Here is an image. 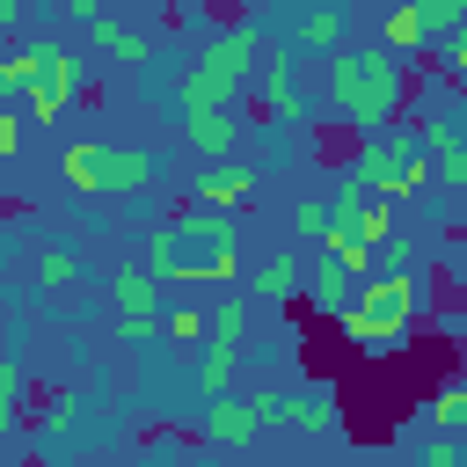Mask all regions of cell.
<instances>
[{
  "instance_id": "21",
  "label": "cell",
  "mask_w": 467,
  "mask_h": 467,
  "mask_svg": "<svg viewBox=\"0 0 467 467\" xmlns=\"http://www.w3.org/2000/svg\"><path fill=\"white\" fill-rule=\"evenodd\" d=\"M299 285H306V270H299L292 255H263V263H255V277H248V292H255V299H292Z\"/></svg>"
},
{
  "instance_id": "33",
  "label": "cell",
  "mask_w": 467,
  "mask_h": 467,
  "mask_svg": "<svg viewBox=\"0 0 467 467\" xmlns=\"http://www.w3.org/2000/svg\"><path fill=\"white\" fill-rule=\"evenodd\" d=\"M73 409H80V401H58V409H44V416H36V438H44V445H58V438L73 431Z\"/></svg>"
},
{
  "instance_id": "13",
  "label": "cell",
  "mask_w": 467,
  "mask_h": 467,
  "mask_svg": "<svg viewBox=\"0 0 467 467\" xmlns=\"http://www.w3.org/2000/svg\"><path fill=\"white\" fill-rule=\"evenodd\" d=\"M88 44H95L102 58H117V66H153V36L131 29V22H117V15H95V22H88Z\"/></svg>"
},
{
  "instance_id": "2",
  "label": "cell",
  "mask_w": 467,
  "mask_h": 467,
  "mask_svg": "<svg viewBox=\"0 0 467 467\" xmlns=\"http://www.w3.org/2000/svg\"><path fill=\"white\" fill-rule=\"evenodd\" d=\"M401 88H409V73H401V58H394L387 44H336V51H328L321 95H328V109L350 117L358 131H387V117L401 109Z\"/></svg>"
},
{
  "instance_id": "10",
  "label": "cell",
  "mask_w": 467,
  "mask_h": 467,
  "mask_svg": "<svg viewBox=\"0 0 467 467\" xmlns=\"http://www.w3.org/2000/svg\"><path fill=\"white\" fill-rule=\"evenodd\" d=\"M153 175H161V161H153L146 146H109V168H102V197H117V204H139V197L153 190Z\"/></svg>"
},
{
  "instance_id": "15",
  "label": "cell",
  "mask_w": 467,
  "mask_h": 467,
  "mask_svg": "<svg viewBox=\"0 0 467 467\" xmlns=\"http://www.w3.org/2000/svg\"><path fill=\"white\" fill-rule=\"evenodd\" d=\"M299 292H306L321 314H336V321H343V314H350V299H358V277H350L336 255H321V263L306 270V285H299Z\"/></svg>"
},
{
  "instance_id": "5",
  "label": "cell",
  "mask_w": 467,
  "mask_h": 467,
  "mask_svg": "<svg viewBox=\"0 0 467 467\" xmlns=\"http://www.w3.org/2000/svg\"><path fill=\"white\" fill-rule=\"evenodd\" d=\"M29 117H44V124H58L66 117V102L80 95V58L58 44V36H36L29 44Z\"/></svg>"
},
{
  "instance_id": "34",
  "label": "cell",
  "mask_w": 467,
  "mask_h": 467,
  "mask_svg": "<svg viewBox=\"0 0 467 467\" xmlns=\"http://www.w3.org/2000/svg\"><path fill=\"white\" fill-rule=\"evenodd\" d=\"M445 66H452V80H460V88H467V22H460V29H452V44H445Z\"/></svg>"
},
{
  "instance_id": "30",
  "label": "cell",
  "mask_w": 467,
  "mask_h": 467,
  "mask_svg": "<svg viewBox=\"0 0 467 467\" xmlns=\"http://www.w3.org/2000/svg\"><path fill=\"white\" fill-rule=\"evenodd\" d=\"M248 401H255V416H263V423H292V387H255Z\"/></svg>"
},
{
  "instance_id": "43",
  "label": "cell",
  "mask_w": 467,
  "mask_h": 467,
  "mask_svg": "<svg viewBox=\"0 0 467 467\" xmlns=\"http://www.w3.org/2000/svg\"><path fill=\"white\" fill-rule=\"evenodd\" d=\"M0 467H7V460H0Z\"/></svg>"
},
{
  "instance_id": "4",
  "label": "cell",
  "mask_w": 467,
  "mask_h": 467,
  "mask_svg": "<svg viewBox=\"0 0 467 467\" xmlns=\"http://www.w3.org/2000/svg\"><path fill=\"white\" fill-rule=\"evenodd\" d=\"M416 306H423V277H416V270H372V277H358V299H350V314H343V336H350L358 350L387 358V350L409 336Z\"/></svg>"
},
{
  "instance_id": "41",
  "label": "cell",
  "mask_w": 467,
  "mask_h": 467,
  "mask_svg": "<svg viewBox=\"0 0 467 467\" xmlns=\"http://www.w3.org/2000/svg\"><path fill=\"white\" fill-rule=\"evenodd\" d=\"M248 7H270V0H248Z\"/></svg>"
},
{
  "instance_id": "25",
  "label": "cell",
  "mask_w": 467,
  "mask_h": 467,
  "mask_svg": "<svg viewBox=\"0 0 467 467\" xmlns=\"http://www.w3.org/2000/svg\"><path fill=\"white\" fill-rule=\"evenodd\" d=\"M321 255H336L350 277H372V263H379V248H372V241H358V234H328V241H321Z\"/></svg>"
},
{
  "instance_id": "7",
  "label": "cell",
  "mask_w": 467,
  "mask_h": 467,
  "mask_svg": "<svg viewBox=\"0 0 467 467\" xmlns=\"http://www.w3.org/2000/svg\"><path fill=\"white\" fill-rule=\"evenodd\" d=\"M109 314H117V336L124 343H146L161 336V277L139 263V270H117L109 277Z\"/></svg>"
},
{
  "instance_id": "3",
  "label": "cell",
  "mask_w": 467,
  "mask_h": 467,
  "mask_svg": "<svg viewBox=\"0 0 467 467\" xmlns=\"http://www.w3.org/2000/svg\"><path fill=\"white\" fill-rule=\"evenodd\" d=\"M255 66H263V29L255 22H226L190 51V66L175 80V102L182 109H234V95L248 88Z\"/></svg>"
},
{
  "instance_id": "6",
  "label": "cell",
  "mask_w": 467,
  "mask_h": 467,
  "mask_svg": "<svg viewBox=\"0 0 467 467\" xmlns=\"http://www.w3.org/2000/svg\"><path fill=\"white\" fill-rule=\"evenodd\" d=\"M255 109H263V124H306L314 117V102H306V88H299V51L292 44H277V51H263V80H255Z\"/></svg>"
},
{
  "instance_id": "11",
  "label": "cell",
  "mask_w": 467,
  "mask_h": 467,
  "mask_svg": "<svg viewBox=\"0 0 467 467\" xmlns=\"http://www.w3.org/2000/svg\"><path fill=\"white\" fill-rule=\"evenodd\" d=\"M255 197V168L248 161H204V175H197V204H219V212H241Z\"/></svg>"
},
{
  "instance_id": "35",
  "label": "cell",
  "mask_w": 467,
  "mask_h": 467,
  "mask_svg": "<svg viewBox=\"0 0 467 467\" xmlns=\"http://www.w3.org/2000/svg\"><path fill=\"white\" fill-rule=\"evenodd\" d=\"M15 153H22V117L0 109V161H15Z\"/></svg>"
},
{
  "instance_id": "28",
  "label": "cell",
  "mask_w": 467,
  "mask_h": 467,
  "mask_svg": "<svg viewBox=\"0 0 467 467\" xmlns=\"http://www.w3.org/2000/svg\"><path fill=\"white\" fill-rule=\"evenodd\" d=\"M29 73H36L29 66V44L22 51H0V95H29Z\"/></svg>"
},
{
  "instance_id": "12",
  "label": "cell",
  "mask_w": 467,
  "mask_h": 467,
  "mask_svg": "<svg viewBox=\"0 0 467 467\" xmlns=\"http://www.w3.org/2000/svg\"><path fill=\"white\" fill-rule=\"evenodd\" d=\"M423 146H431V168L445 190H467V131L452 117H423Z\"/></svg>"
},
{
  "instance_id": "29",
  "label": "cell",
  "mask_w": 467,
  "mask_h": 467,
  "mask_svg": "<svg viewBox=\"0 0 467 467\" xmlns=\"http://www.w3.org/2000/svg\"><path fill=\"white\" fill-rule=\"evenodd\" d=\"M328 219H336V212H328V197H299V212H292V226H299V234H314V241H328Z\"/></svg>"
},
{
  "instance_id": "37",
  "label": "cell",
  "mask_w": 467,
  "mask_h": 467,
  "mask_svg": "<svg viewBox=\"0 0 467 467\" xmlns=\"http://www.w3.org/2000/svg\"><path fill=\"white\" fill-rule=\"evenodd\" d=\"M29 7H36V0H0V36H15V29L29 22Z\"/></svg>"
},
{
  "instance_id": "23",
  "label": "cell",
  "mask_w": 467,
  "mask_h": 467,
  "mask_svg": "<svg viewBox=\"0 0 467 467\" xmlns=\"http://www.w3.org/2000/svg\"><path fill=\"white\" fill-rule=\"evenodd\" d=\"M423 416H431V431H452V438H460V431H467V379H445V387L423 401Z\"/></svg>"
},
{
  "instance_id": "32",
  "label": "cell",
  "mask_w": 467,
  "mask_h": 467,
  "mask_svg": "<svg viewBox=\"0 0 467 467\" xmlns=\"http://www.w3.org/2000/svg\"><path fill=\"white\" fill-rule=\"evenodd\" d=\"M416 467H467V460H460V438H452V431H431V445H423Z\"/></svg>"
},
{
  "instance_id": "39",
  "label": "cell",
  "mask_w": 467,
  "mask_h": 467,
  "mask_svg": "<svg viewBox=\"0 0 467 467\" xmlns=\"http://www.w3.org/2000/svg\"><path fill=\"white\" fill-rule=\"evenodd\" d=\"M314 7H343V15H350V0H314Z\"/></svg>"
},
{
  "instance_id": "16",
  "label": "cell",
  "mask_w": 467,
  "mask_h": 467,
  "mask_svg": "<svg viewBox=\"0 0 467 467\" xmlns=\"http://www.w3.org/2000/svg\"><path fill=\"white\" fill-rule=\"evenodd\" d=\"M343 423V409H336V379H299L292 387V431H336Z\"/></svg>"
},
{
  "instance_id": "22",
  "label": "cell",
  "mask_w": 467,
  "mask_h": 467,
  "mask_svg": "<svg viewBox=\"0 0 467 467\" xmlns=\"http://www.w3.org/2000/svg\"><path fill=\"white\" fill-rule=\"evenodd\" d=\"M379 44L394 51V58H409V51H423L431 36H423V22H416V7L401 0V7H387V22H379Z\"/></svg>"
},
{
  "instance_id": "19",
  "label": "cell",
  "mask_w": 467,
  "mask_h": 467,
  "mask_svg": "<svg viewBox=\"0 0 467 467\" xmlns=\"http://www.w3.org/2000/svg\"><path fill=\"white\" fill-rule=\"evenodd\" d=\"M102 168H109V139L66 146V190H73V197H102Z\"/></svg>"
},
{
  "instance_id": "38",
  "label": "cell",
  "mask_w": 467,
  "mask_h": 467,
  "mask_svg": "<svg viewBox=\"0 0 467 467\" xmlns=\"http://www.w3.org/2000/svg\"><path fill=\"white\" fill-rule=\"evenodd\" d=\"M15 431H22V409H7V401H0V452L15 445Z\"/></svg>"
},
{
  "instance_id": "26",
  "label": "cell",
  "mask_w": 467,
  "mask_h": 467,
  "mask_svg": "<svg viewBox=\"0 0 467 467\" xmlns=\"http://www.w3.org/2000/svg\"><path fill=\"white\" fill-rule=\"evenodd\" d=\"M36 285H44V292L80 285V255H73V248H36Z\"/></svg>"
},
{
  "instance_id": "42",
  "label": "cell",
  "mask_w": 467,
  "mask_h": 467,
  "mask_svg": "<svg viewBox=\"0 0 467 467\" xmlns=\"http://www.w3.org/2000/svg\"><path fill=\"white\" fill-rule=\"evenodd\" d=\"M394 467H409V460H394Z\"/></svg>"
},
{
  "instance_id": "14",
  "label": "cell",
  "mask_w": 467,
  "mask_h": 467,
  "mask_svg": "<svg viewBox=\"0 0 467 467\" xmlns=\"http://www.w3.org/2000/svg\"><path fill=\"white\" fill-rule=\"evenodd\" d=\"M241 139V117L234 109H182V146H197L204 161H226Z\"/></svg>"
},
{
  "instance_id": "1",
  "label": "cell",
  "mask_w": 467,
  "mask_h": 467,
  "mask_svg": "<svg viewBox=\"0 0 467 467\" xmlns=\"http://www.w3.org/2000/svg\"><path fill=\"white\" fill-rule=\"evenodd\" d=\"M146 270L161 285H234V270H241L234 212L190 197V212H175V219H161L146 234Z\"/></svg>"
},
{
  "instance_id": "40",
  "label": "cell",
  "mask_w": 467,
  "mask_h": 467,
  "mask_svg": "<svg viewBox=\"0 0 467 467\" xmlns=\"http://www.w3.org/2000/svg\"><path fill=\"white\" fill-rule=\"evenodd\" d=\"M460 460H467V431H460Z\"/></svg>"
},
{
  "instance_id": "20",
  "label": "cell",
  "mask_w": 467,
  "mask_h": 467,
  "mask_svg": "<svg viewBox=\"0 0 467 467\" xmlns=\"http://www.w3.org/2000/svg\"><path fill=\"white\" fill-rule=\"evenodd\" d=\"M212 343H248L255 336V292H226V299H212V328H204Z\"/></svg>"
},
{
  "instance_id": "36",
  "label": "cell",
  "mask_w": 467,
  "mask_h": 467,
  "mask_svg": "<svg viewBox=\"0 0 467 467\" xmlns=\"http://www.w3.org/2000/svg\"><path fill=\"white\" fill-rule=\"evenodd\" d=\"M73 22H95V15H117V0H58Z\"/></svg>"
},
{
  "instance_id": "27",
  "label": "cell",
  "mask_w": 467,
  "mask_h": 467,
  "mask_svg": "<svg viewBox=\"0 0 467 467\" xmlns=\"http://www.w3.org/2000/svg\"><path fill=\"white\" fill-rule=\"evenodd\" d=\"M204 328H212V314H204V306H175V314H161V336H168V343H190V350H197V343H204Z\"/></svg>"
},
{
  "instance_id": "9",
  "label": "cell",
  "mask_w": 467,
  "mask_h": 467,
  "mask_svg": "<svg viewBox=\"0 0 467 467\" xmlns=\"http://www.w3.org/2000/svg\"><path fill=\"white\" fill-rule=\"evenodd\" d=\"M255 431H263V416H255V401H248V394H234V387H226V394H212V401H204V438H212L219 452H241Z\"/></svg>"
},
{
  "instance_id": "24",
  "label": "cell",
  "mask_w": 467,
  "mask_h": 467,
  "mask_svg": "<svg viewBox=\"0 0 467 467\" xmlns=\"http://www.w3.org/2000/svg\"><path fill=\"white\" fill-rule=\"evenodd\" d=\"M409 7H416V22H423L431 44H452V29L467 22V0H409Z\"/></svg>"
},
{
  "instance_id": "8",
  "label": "cell",
  "mask_w": 467,
  "mask_h": 467,
  "mask_svg": "<svg viewBox=\"0 0 467 467\" xmlns=\"http://www.w3.org/2000/svg\"><path fill=\"white\" fill-rule=\"evenodd\" d=\"M409 146H416L409 131H372V139H365V146L350 153V168H343V175H350V182H365V190H379V197H394V182H401V161H409Z\"/></svg>"
},
{
  "instance_id": "31",
  "label": "cell",
  "mask_w": 467,
  "mask_h": 467,
  "mask_svg": "<svg viewBox=\"0 0 467 467\" xmlns=\"http://www.w3.org/2000/svg\"><path fill=\"white\" fill-rule=\"evenodd\" d=\"M0 401H7V409L29 401V372H22V358H0Z\"/></svg>"
},
{
  "instance_id": "18",
  "label": "cell",
  "mask_w": 467,
  "mask_h": 467,
  "mask_svg": "<svg viewBox=\"0 0 467 467\" xmlns=\"http://www.w3.org/2000/svg\"><path fill=\"white\" fill-rule=\"evenodd\" d=\"M285 44H292V51H321V58H328L336 44H350V36H343V7H314V0H306V15L292 22V36H285Z\"/></svg>"
},
{
  "instance_id": "17",
  "label": "cell",
  "mask_w": 467,
  "mask_h": 467,
  "mask_svg": "<svg viewBox=\"0 0 467 467\" xmlns=\"http://www.w3.org/2000/svg\"><path fill=\"white\" fill-rule=\"evenodd\" d=\"M241 350H248V343H212V336H204V343H197V365H190V387H197L204 401H212V394H226V387H234Z\"/></svg>"
}]
</instances>
